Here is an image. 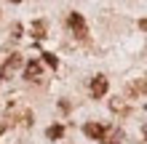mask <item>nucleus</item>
Returning a JSON list of instances; mask_svg holds the SVG:
<instances>
[{
    "label": "nucleus",
    "instance_id": "obj_1",
    "mask_svg": "<svg viewBox=\"0 0 147 144\" xmlns=\"http://www.w3.org/2000/svg\"><path fill=\"white\" fill-rule=\"evenodd\" d=\"M22 67H24V56L22 54H11L3 64H0V80H11Z\"/></svg>",
    "mask_w": 147,
    "mask_h": 144
},
{
    "label": "nucleus",
    "instance_id": "obj_2",
    "mask_svg": "<svg viewBox=\"0 0 147 144\" xmlns=\"http://www.w3.org/2000/svg\"><path fill=\"white\" fill-rule=\"evenodd\" d=\"M67 24H70V29L75 32V38L78 40H86V38H88V27H86V19H83V16L80 13H70V16H67Z\"/></svg>",
    "mask_w": 147,
    "mask_h": 144
},
{
    "label": "nucleus",
    "instance_id": "obj_3",
    "mask_svg": "<svg viewBox=\"0 0 147 144\" xmlns=\"http://www.w3.org/2000/svg\"><path fill=\"white\" fill-rule=\"evenodd\" d=\"M110 128H107V125H102V123H86L83 125V133H86V136H91V139H105V133H107Z\"/></svg>",
    "mask_w": 147,
    "mask_h": 144
},
{
    "label": "nucleus",
    "instance_id": "obj_4",
    "mask_svg": "<svg viewBox=\"0 0 147 144\" xmlns=\"http://www.w3.org/2000/svg\"><path fill=\"white\" fill-rule=\"evenodd\" d=\"M107 78H105V75H96V78H94L91 80V96L94 99H102V96H105L107 94Z\"/></svg>",
    "mask_w": 147,
    "mask_h": 144
},
{
    "label": "nucleus",
    "instance_id": "obj_5",
    "mask_svg": "<svg viewBox=\"0 0 147 144\" xmlns=\"http://www.w3.org/2000/svg\"><path fill=\"white\" fill-rule=\"evenodd\" d=\"M40 75H43V64L35 62V59L27 62V67H24V78H27V80H38Z\"/></svg>",
    "mask_w": 147,
    "mask_h": 144
},
{
    "label": "nucleus",
    "instance_id": "obj_6",
    "mask_svg": "<svg viewBox=\"0 0 147 144\" xmlns=\"http://www.w3.org/2000/svg\"><path fill=\"white\" fill-rule=\"evenodd\" d=\"M46 29H48L46 21L38 19V21H32V29H30V32H32V38H35V40H43V38H46Z\"/></svg>",
    "mask_w": 147,
    "mask_h": 144
},
{
    "label": "nucleus",
    "instance_id": "obj_7",
    "mask_svg": "<svg viewBox=\"0 0 147 144\" xmlns=\"http://www.w3.org/2000/svg\"><path fill=\"white\" fill-rule=\"evenodd\" d=\"M99 144H120V131L110 128V131L105 133V139H99Z\"/></svg>",
    "mask_w": 147,
    "mask_h": 144
},
{
    "label": "nucleus",
    "instance_id": "obj_8",
    "mask_svg": "<svg viewBox=\"0 0 147 144\" xmlns=\"http://www.w3.org/2000/svg\"><path fill=\"white\" fill-rule=\"evenodd\" d=\"M46 133H48V139H62V136H64V125H59V123H56V125H51Z\"/></svg>",
    "mask_w": 147,
    "mask_h": 144
},
{
    "label": "nucleus",
    "instance_id": "obj_9",
    "mask_svg": "<svg viewBox=\"0 0 147 144\" xmlns=\"http://www.w3.org/2000/svg\"><path fill=\"white\" fill-rule=\"evenodd\" d=\"M43 62H46L48 67H54V70H56V64H59V62H56V56H54V54H43Z\"/></svg>",
    "mask_w": 147,
    "mask_h": 144
},
{
    "label": "nucleus",
    "instance_id": "obj_10",
    "mask_svg": "<svg viewBox=\"0 0 147 144\" xmlns=\"http://www.w3.org/2000/svg\"><path fill=\"white\" fill-rule=\"evenodd\" d=\"M11 3H22V0H11Z\"/></svg>",
    "mask_w": 147,
    "mask_h": 144
}]
</instances>
